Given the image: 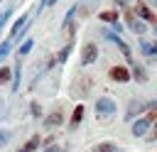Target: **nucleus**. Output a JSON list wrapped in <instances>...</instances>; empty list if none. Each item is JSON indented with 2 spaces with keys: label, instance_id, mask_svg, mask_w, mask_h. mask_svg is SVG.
I'll return each instance as SVG.
<instances>
[{
  "label": "nucleus",
  "instance_id": "nucleus-17",
  "mask_svg": "<svg viewBox=\"0 0 157 152\" xmlns=\"http://www.w3.org/2000/svg\"><path fill=\"white\" fill-rule=\"evenodd\" d=\"M71 49H74V39H69L59 51H56V61H59V66H64L66 61H69V54H71Z\"/></svg>",
  "mask_w": 157,
  "mask_h": 152
},
{
  "label": "nucleus",
  "instance_id": "nucleus-19",
  "mask_svg": "<svg viewBox=\"0 0 157 152\" xmlns=\"http://www.w3.org/2000/svg\"><path fill=\"white\" fill-rule=\"evenodd\" d=\"M10 83H12V66L2 64L0 66V86H10Z\"/></svg>",
  "mask_w": 157,
  "mask_h": 152
},
{
  "label": "nucleus",
  "instance_id": "nucleus-28",
  "mask_svg": "<svg viewBox=\"0 0 157 152\" xmlns=\"http://www.w3.org/2000/svg\"><path fill=\"white\" fill-rule=\"evenodd\" d=\"M59 0H39V7L37 10H44V7H52V5H56Z\"/></svg>",
  "mask_w": 157,
  "mask_h": 152
},
{
  "label": "nucleus",
  "instance_id": "nucleus-23",
  "mask_svg": "<svg viewBox=\"0 0 157 152\" xmlns=\"http://www.w3.org/2000/svg\"><path fill=\"white\" fill-rule=\"evenodd\" d=\"M128 29H130V32H135V34H140V37H142V34H145V29H147V27H145V22H142V20H140V17H137V20H135V22H132V25H130V27H128Z\"/></svg>",
  "mask_w": 157,
  "mask_h": 152
},
{
  "label": "nucleus",
  "instance_id": "nucleus-5",
  "mask_svg": "<svg viewBox=\"0 0 157 152\" xmlns=\"http://www.w3.org/2000/svg\"><path fill=\"white\" fill-rule=\"evenodd\" d=\"M108 78L113 83H128V81H132V71L128 64H115L108 69Z\"/></svg>",
  "mask_w": 157,
  "mask_h": 152
},
{
  "label": "nucleus",
  "instance_id": "nucleus-21",
  "mask_svg": "<svg viewBox=\"0 0 157 152\" xmlns=\"http://www.w3.org/2000/svg\"><path fill=\"white\" fill-rule=\"evenodd\" d=\"M12 47H15V42H12L10 37H5V39H2V44H0V61H2V59H7V54L12 51Z\"/></svg>",
  "mask_w": 157,
  "mask_h": 152
},
{
  "label": "nucleus",
  "instance_id": "nucleus-8",
  "mask_svg": "<svg viewBox=\"0 0 157 152\" xmlns=\"http://www.w3.org/2000/svg\"><path fill=\"white\" fill-rule=\"evenodd\" d=\"M150 130H152V123H150L145 115H140V118H137V120H132V125H130V132H132V137H137V140L147 137V135H150Z\"/></svg>",
  "mask_w": 157,
  "mask_h": 152
},
{
  "label": "nucleus",
  "instance_id": "nucleus-2",
  "mask_svg": "<svg viewBox=\"0 0 157 152\" xmlns=\"http://www.w3.org/2000/svg\"><path fill=\"white\" fill-rule=\"evenodd\" d=\"M101 34H103V37H105L108 42H113V44L118 47V51H120V54H123V56L128 59V66H130V64L135 61V56H132V47H130L128 42H123V39L118 37V32H113V29H108V27H101Z\"/></svg>",
  "mask_w": 157,
  "mask_h": 152
},
{
  "label": "nucleus",
  "instance_id": "nucleus-13",
  "mask_svg": "<svg viewBox=\"0 0 157 152\" xmlns=\"http://www.w3.org/2000/svg\"><path fill=\"white\" fill-rule=\"evenodd\" d=\"M22 86V61H15L12 64V83H10V91L17 93Z\"/></svg>",
  "mask_w": 157,
  "mask_h": 152
},
{
  "label": "nucleus",
  "instance_id": "nucleus-14",
  "mask_svg": "<svg viewBox=\"0 0 157 152\" xmlns=\"http://www.w3.org/2000/svg\"><path fill=\"white\" fill-rule=\"evenodd\" d=\"M140 51H142V56L155 59V56H157V42H155V39H145V37H140Z\"/></svg>",
  "mask_w": 157,
  "mask_h": 152
},
{
  "label": "nucleus",
  "instance_id": "nucleus-29",
  "mask_svg": "<svg viewBox=\"0 0 157 152\" xmlns=\"http://www.w3.org/2000/svg\"><path fill=\"white\" fill-rule=\"evenodd\" d=\"M147 140H155V142H157V123L152 125V130H150V135H147Z\"/></svg>",
  "mask_w": 157,
  "mask_h": 152
},
{
  "label": "nucleus",
  "instance_id": "nucleus-6",
  "mask_svg": "<svg viewBox=\"0 0 157 152\" xmlns=\"http://www.w3.org/2000/svg\"><path fill=\"white\" fill-rule=\"evenodd\" d=\"M98 61V44L96 42H83L81 47V66H93Z\"/></svg>",
  "mask_w": 157,
  "mask_h": 152
},
{
  "label": "nucleus",
  "instance_id": "nucleus-16",
  "mask_svg": "<svg viewBox=\"0 0 157 152\" xmlns=\"http://www.w3.org/2000/svg\"><path fill=\"white\" fill-rule=\"evenodd\" d=\"M118 15H120L118 10H101V12H98V20H101V22H108V25L113 27V25H118V22H120V20H118Z\"/></svg>",
  "mask_w": 157,
  "mask_h": 152
},
{
  "label": "nucleus",
  "instance_id": "nucleus-34",
  "mask_svg": "<svg viewBox=\"0 0 157 152\" xmlns=\"http://www.w3.org/2000/svg\"><path fill=\"white\" fill-rule=\"evenodd\" d=\"M0 2H2V0H0Z\"/></svg>",
  "mask_w": 157,
  "mask_h": 152
},
{
  "label": "nucleus",
  "instance_id": "nucleus-7",
  "mask_svg": "<svg viewBox=\"0 0 157 152\" xmlns=\"http://www.w3.org/2000/svg\"><path fill=\"white\" fill-rule=\"evenodd\" d=\"M132 10H135V15H137V17L142 20V22H150L152 27H157V15L152 12V7H150L147 2H142V0H135Z\"/></svg>",
  "mask_w": 157,
  "mask_h": 152
},
{
  "label": "nucleus",
  "instance_id": "nucleus-15",
  "mask_svg": "<svg viewBox=\"0 0 157 152\" xmlns=\"http://www.w3.org/2000/svg\"><path fill=\"white\" fill-rule=\"evenodd\" d=\"M39 145H42V137L39 135H32L29 140H25V145L22 147H17L15 152H37L39 150Z\"/></svg>",
  "mask_w": 157,
  "mask_h": 152
},
{
  "label": "nucleus",
  "instance_id": "nucleus-20",
  "mask_svg": "<svg viewBox=\"0 0 157 152\" xmlns=\"http://www.w3.org/2000/svg\"><path fill=\"white\" fill-rule=\"evenodd\" d=\"M32 47H34V39H32V37L22 39V42H20V47H17V56H20V59H22V56H27V54L32 51Z\"/></svg>",
  "mask_w": 157,
  "mask_h": 152
},
{
  "label": "nucleus",
  "instance_id": "nucleus-3",
  "mask_svg": "<svg viewBox=\"0 0 157 152\" xmlns=\"http://www.w3.org/2000/svg\"><path fill=\"white\" fill-rule=\"evenodd\" d=\"M29 25H32V15H29V12H22V15H20V17L12 22L10 34H7V37H10L12 42H20V39L25 37V32L29 29Z\"/></svg>",
  "mask_w": 157,
  "mask_h": 152
},
{
  "label": "nucleus",
  "instance_id": "nucleus-9",
  "mask_svg": "<svg viewBox=\"0 0 157 152\" xmlns=\"http://www.w3.org/2000/svg\"><path fill=\"white\" fill-rule=\"evenodd\" d=\"M42 125H44L47 130H56V127H61V125H64V110H61V108H54L52 113H47V115L42 118Z\"/></svg>",
  "mask_w": 157,
  "mask_h": 152
},
{
  "label": "nucleus",
  "instance_id": "nucleus-26",
  "mask_svg": "<svg viewBox=\"0 0 157 152\" xmlns=\"http://www.w3.org/2000/svg\"><path fill=\"white\" fill-rule=\"evenodd\" d=\"M29 110H32V115H34V118H42V105H39L37 101H32V103H29Z\"/></svg>",
  "mask_w": 157,
  "mask_h": 152
},
{
  "label": "nucleus",
  "instance_id": "nucleus-30",
  "mask_svg": "<svg viewBox=\"0 0 157 152\" xmlns=\"http://www.w3.org/2000/svg\"><path fill=\"white\" fill-rule=\"evenodd\" d=\"M113 2H115L118 10H125V7H128V0H113Z\"/></svg>",
  "mask_w": 157,
  "mask_h": 152
},
{
  "label": "nucleus",
  "instance_id": "nucleus-31",
  "mask_svg": "<svg viewBox=\"0 0 157 152\" xmlns=\"http://www.w3.org/2000/svg\"><path fill=\"white\" fill-rule=\"evenodd\" d=\"M0 110H2V96H0Z\"/></svg>",
  "mask_w": 157,
  "mask_h": 152
},
{
  "label": "nucleus",
  "instance_id": "nucleus-12",
  "mask_svg": "<svg viewBox=\"0 0 157 152\" xmlns=\"http://www.w3.org/2000/svg\"><path fill=\"white\" fill-rule=\"evenodd\" d=\"M130 71H132V81H137V83H147V69L140 64V61H132L130 64Z\"/></svg>",
  "mask_w": 157,
  "mask_h": 152
},
{
  "label": "nucleus",
  "instance_id": "nucleus-4",
  "mask_svg": "<svg viewBox=\"0 0 157 152\" xmlns=\"http://www.w3.org/2000/svg\"><path fill=\"white\" fill-rule=\"evenodd\" d=\"M147 108H150V103H147V101L132 98V101L125 105V115H123V120H125V123H132V120H137L140 115H145V113H147Z\"/></svg>",
  "mask_w": 157,
  "mask_h": 152
},
{
  "label": "nucleus",
  "instance_id": "nucleus-33",
  "mask_svg": "<svg viewBox=\"0 0 157 152\" xmlns=\"http://www.w3.org/2000/svg\"><path fill=\"white\" fill-rule=\"evenodd\" d=\"M155 7H157V0H155Z\"/></svg>",
  "mask_w": 157,
  "mask_h": 152
},
{
  "label": "nucleus",
  "instance_id": "nucleus-32",
  "mask_svg": "<svg viewBox=\"0 0 157 152\" xmlns=\"http://www.w3.org/2000/svg\"><path fill=\"white\" fill-rule=\"evenodd\" d=\"M152 29H155V34H157V27H152Z\"/></svg>",
  "mask_w": 157,
  "mask_h": 152
},
{
  "label": "nucleus",
  "instance_id": "nucleus-18",
  "mask_svg": "<svg viewBox=\"0 0 157 152\" xmlns=\"http://www.w3.org/2000/svg\"><path fill=\"white\" fill-rule=\"evenodd\" d=\"M91 152H120V147H118L113 140H103V142L93 145V150H91Z\"/></svg>",
  "mask_w": 157,
  "mask_h": 152
},
{
  "label": "nucleus",
  "instance_id": "nucleus-10",
  "mask_svg": "<svg viewBox=\"0 0 157 152\" xmlns=\"http://www.w3.org/2000/svg\"><path fill=\"white\" fill-rule=\"evenodd\" d=\"M74 86H78V88H71L74 96H88V91L93 88V78H91V76H78V78L74 81Z\"/></svg>",
  "mask_w": 157,
  "mask_h": 152
},
{
  "label": "nucleus",
  "instance_id": "nucleus-24",
  "mask_svg": "<svg viewBox=\"0 0 157 152\" xmlns=\"http://www.w3.org/2000/svg\"><path fill=\"white\" fill-rule=\"evenodd\" d=\"M10 140H12V132H7V130H2V127H0V150H2V147H7V145H10Z\"/></svg>",
  "mask_w": 157,
  "mask_h": 152
},
{
  "label": "nucleus",
  "instance_id": "nucleus-22",
  "mask_svg": "<svg viewBox=\"0 0 157 152\" xmlns=\"http://www.w3.org/2000/svg\"><path fill=\"white\" fill-rule=\"evenodd\" d=\"M145 118L155 125L157 123V101H150V108H147V113H145Z\"/></svg>",
  "mask_w": 157,
  "mask_h": 152
},
{
  "label": "nucleus",
  "instance_id": "nucleus-27",
  "mask_svg": "<svg viewBox=\"0 0 157 152\" xmlns=\"http://www.w3.org/2000/svg\"><path fill=\"white\" fill-rule=\"evenodd\" d=\"M42 152H66V147H61V145H49V147H44Z\"/></svg>",
  "mask_w": 157,
  "mask_h": 152
},
{
  "label": "nucleus",
  "instance_id": "nucleus-25",
  "mask_svg": "<svg viewBox=\"0 0 157 152\" xmlns=\"http://www.w3.org/2000/svg\"><path fill=\"white\" fill-rule=\"evenodd\" d=\"M12 12H15V7H5V10L0 12V29H2V25H5V22L12 17Z\"/></svg>",
  "mask_w": 157,
  "mask_h": 152
},
{
  "label": "nucleus",
  "instance_id": "nucleus-11",
  "mask_svg": "<svg viewBox=\"0 0 157 152\" xmlns=\"http://www.w3.org/2000/svg\"><path fill=\"white\" fill-rule=\"evenodd\" d=\"M83 115H86V105H83V103H76L74 110H71V115H69V130H76V127L81 125Z\"/></svg>",
  "mask_w": 157,
  "mask_h": 152
},
{
  "label": "nucleus",
  "instance_id": "nucleus-1",
  "mask_svg": "<svg viewBox=\"0 0 157 152\" xmlns=\"http://www.w3.org/2000/svg\"><path fill=\"white\" fill-rule=\"evenodd\" d=\"M115 113H118V103H115L110 96L96 98V103H93V115H96L98 123H110V120L115 118Z\"/></svg>",
  "mask_w": 157,
  "mask_h": 152
}]
</instances>
